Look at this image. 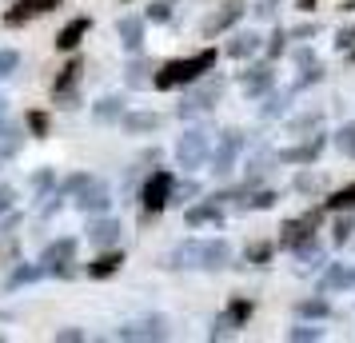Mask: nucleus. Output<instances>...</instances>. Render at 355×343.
I'll list each match as a JSON object with an SVG mask.
<instances>
[{
	"label": "nucleus",
	"instance_id": "5701e85b",
	"mask_svg": "<svg viewBox=\"0 0 355 343\" xmlns=\"http://www.w3.org/2000/svg\"><path fill=\"white\" fill-rule=\"evenodd\" d=\"M124 96H100L96 104H92V120L96 124H120L124 120Z\"/></svg>",
	"mask_w": 355,
	"mask_h": 343
},
{
	"label": "nucleus",
	"instance_id": "aec40b11",
	"mask_svg": "<svg viewBox=\"0 0 355 343\" xmlns=\"http://www.w3.org/2000/svg\"><path fill=\"white\" fill-rule=\"evenodd\" d=\"M120 267H124V252H120V247H104L96 260L88 263V279H108V276H116Z\"/></svg>",
	"mask_w": 355,
	"mask_h": 343
},
{
	"label": "nucleus",
	"instance_id": "1a4fd4ad",
	"mask_svg": "<svg viewBox=\"0 0 355 343\" xmlns=\"http://www.w3.org/2000/svg\"><path fill=\"white\" fill-rule=\"evenodd\" d=\"M252 311H256V304H252L248 295H236V299L224 308V315L216 319V327H211V340H224V335H232V331H240V327L252 319Z\"/></svg>",
	"mask_w": 355,
	"mask_h": 343
},
{
	"label": "nucleus",
	"instance_id": "09e8293b",
	"mask_svg": "<svg viewBox=\"0 0 355 343\" xmlns=\"http://www.w3.org/2000/svg\"><path fill=\"white\" fill-rule=\"evenodd\" d=\"M275 8H279V0H256V8H252V12H256V20H272Z\"/></svg>",
	"mask_w": 355,
	"mask_h": 343
},
{
	"label": "nucleus",
	"instance_id": "6e6d98bb",
	"mask_svg": "<svg viewBox=\"0 0 355 343\" xmlns=\"http://www.w3.org/2000/svg\"><path fill=\"white\" fill-rule=\"evenodd\" d=\"M4 104H8V100H4V96H0V116H4Z\"/></svg>",
	"mask_w": 355,
	"mask_h": 343
},
{
	"label": "nucleus",
	"instance_id": "f704fd0d",
	"mask_svg": "<svg viewBox=\"0 0 355 343\" xmlns=\"http://www.w3.org/2000/svg\"><path fill=\"white\" fill-rule=\"evenodd\" d=\"M288 340H295V343H315V340H323V327H315V324L288 327Z\"/></svg>",
	"mask_w": 355,
	"mask_h": 343
},
{
	"label": "nucleus",
	"instance_id": "9d476101",
	"mask_svg": "<svg viewBox=\"0 0 355 343\" xmlns=\"http://www.w3.org/2000/svg\"><path fill=\"white\" fill-rule=\"evenodd\" d=\"M320 220H323V212H320V208H311V212H307V216H300V220H288V224L279 228V231H284V236H279V244L295 252L300 244H307V240H311V236L320 231Z\"/></svg>",
	"mask_w": 355,
	"mask_h": 343
},
{
	"label": "nucleus",
	"instance_id": "7ed1b4c3",
	"mask_svg": "<svg viewBox=\"0 0 355 343\" xmlns=\"http://www.w3.org/2000/svg\"><path fill=\"white\" fill-rule=\"evenodd\" d=\"M211 160V132L208 128H188L176 140V164L184 172H196Z\"/></svg>",
	"mask_w": 355,
	"mask_h": 343
},
{
	"label": "nucleus",
	"instance_id": "cd10ccee",
	"mask_svg": "<svg viewBox=\"0 0 355 343\" xmlns=\"http://www.w3.org/2000/svg\"><path fill=\"white\" fill-rule=\"evenodd\" d=\"M272 164H275V156H272V148H259L256 156L248 160V188H256L268 172H272Z\"/></svg>",
	"mask_w": 355,
	"mask_h": 343
},
{
	"label": "nucleus",
	"instance_id": "864d4df0",
	"mask_svg": "<svg viewBox=\"0 0 355 343\" xmlns=\"http://www.w3.org/2000/svg\"><path fill=\"white\" fill-rule=\"evenodd\" d=\"M291 36H295V40H304V36H311L315 33V28H311V24H300V28H288Z\"/></svg>",
	"mask_w": 355,
	"mask_h": 343
},
{
	"label": "nucleus",
	"instance_id": "2eb2a0df",
	"mask_svg": "<svg viewBox=\"0 0 355 343\" xmlns=\"http://www.w3.org/2000/svg\"><path fill=\"white\" fill-rule=\"evenodd\" d=\"M243 12H248V8H243L240 0H232V4H224V8H216V12H211V17L204 20V36H208V40H216L220 33L236 28V24L243 20Z\"/></svg>",
	"mask_w": 355,
	"mask_h": 343
},
{
	"label": "nucleus",
	"instance_id": "393cba45",
	"mask_svg": "<svg viewBox=\"0 0 355 343\" xmlns=\"http://www.w3.org/2000/svg\"><path fill=\"white\" fill-rule=\"evenodd\" d=\"M323 144H327V140H323V132H315V136H311L307 144H300V148H284V156H279V160H284V164H311V160H315V156L323 152Z\"/></svg>",
	"mask_w": 355,
	"mask_h": 343
},
{
	"label": "nucleus",
	"instance_id": "ea45409f",
	"mask_svg": "<svg viewBox=\"0 0 355 343\" xmlns=\"http://www.w3.org/2000/svg\"><path fill=\"white\" fill-rule=\"evenodd\" d=\"M336 148L343 156H355V124H343V128L336 132Z\"/></svg>",
	"mask_w": 355,
	"mask_h": 343
},
{
	"label": "nucleus",
	"instance_id": "f3484780",
	"mask_svg": "<svg viewBox=\"0 0 355 343\" xmlns=\"http://www.w3.org/2000/svg\"><path fill=\"white\" fill-rule=\"evenodd\" d=\"M120 220H112V216H92V224H88V244L92 247H116L120 244Z\"/></svg>",
	"mask_w": 355,
	"mask_h": 343
},
{
	"label": "nucleus",
	"instance_id": "f257e3e1",
	"mask_svg": "<svg viewBox=\"0 0 355 343\" xmlns=\"http://www.w3.org/2000/svg\"><path fill=\"white\" fill-rule=\"evenodd\" d=\"M216 60H220V52H216V49H204V52H196V56H184V60H168V64L156 68L152 88L168 92V88H184V84L204 80L211 68H216Z\"/></svg>",
	"mask_w": 355,
	"mask_h": 343
},
{
	"label": "nucleus",
	"instance_id": "9b49d317",
	"mask_svg": "<svg viewBox=\"0 0 355 343\" xmlns=\"http://www.w3.org/2000/svg\"><path fill=\"white\" fill-rule=\"evenodd\" d=\"M76 208H80L88 220H92V216H108L112 212V188L104 180H92L80 196H76Z\"/></svg>",
	"mask_w": 355,
	"mask_h": 343
},
{
	"label": "nucleus",
	"instance_id": "dca6fc26",
	"mask_svg": "<svg viewBox=\"0 0 355 343\" xmlns=\"http://www.w3.org/2000/svg\"><path fill=\"white\" fill-rule=\"evenodd\" d=\"M240 84H243V92L248 96H268L275 88V68L272 64H252V68H243L240 72Z\"/></svg>",
	"mask_w": 355,
	"mask_h": 343
},
{
	"label": "nucleus",
	"instance_id": "de8ad7c7",
	"mask_svg": "<svg viewBox=\"0 0 355 343\" xmlns=\"http://www.w3.org/2000/svg\"><path fill=\"white\" fill-rule=\"evenodd\" d=\"M336 49H339V52H352V49H355V24H352V28H339V33H336Z\"/></svg>",
	"mask_w": 355,
	"mask_h": 343
},
{
	"label": "nucleus",
	"instance_id": "c756f323",
	"mask_svg": "<svg viewBox=\"0 0 355 343\" xmlns=\"http://www.w3.org/2000/svg\"><path fill=\"white\" fill-rule=\"evenodd\" d=\"M96 180V176H88V172H72V176H64V180L56 184V192H60V196L64 200H76L84 192V188H88V184Z\"/></svg>",
	"mask_w": 355,
	"mask_h": 343
},
{
	"label": "nucleus",
	"instance_id": "a878e982",
	"mask_svg": "<svg viewBox=\"0 0 355 343\" xmlns=\"http://www.w3.org/2000/svg\"><path fill=\"white\" fill-rule=\"evenodd\" d=\"M152 76H156V72H152V64H148L144 56L136 52V56L128 60V68H124V80H128V88H148V84H152Z\"/></svg>",
	"mask_w": 355,
	"mask_h": 343
},
{
	"label": "nucleus",
	"instance_id": "c85d7f7f",
	"mask_svg": "<svg viewBox=\"0 0 355 343\" xmlns=\"http://www.w3.org/2000/svg\"><path fill=\"white\" fill-rule=\"evenodd\" d=\"M56 192V168H36L33 172V200H49Z\"/></svg>",
	"mask_w": 355,
	"mask_h": 343
},
{
	"label": "nucleus",
	"instance_id": "ddd939ff",
	"mask_svg": "<svg viewBox=\"0 0 355 343\" xmlns=\"http://www.w3.org/2000/svg\"><path fill=\"white\" fill-rule=\"evenodd\" d=\"M52 8H60V0H17V4L4 12V24H8V28H20V24H28V20L52 12Z\"/></svg>",
	"mask_w": 355,
	"mask_h": 343
},
{
	"label": "nucleus",
	"instance_id": "6e6552de",
	"mask_svg": "<svg viewBox=\"0 0 355 343\" xmlns=\"http://www.w3.org/2000/svg\"><path fill=\"white\" fill-rule=\"evenodd\" d=\"M243 152V132L240 128H227L224 136H220V144H216V152H211V172L224 180V176H232V168H236V160H240Z\"/></svg>",
	"mask_w": 355,
	"mask_h": 343
},
{
	"label": "nucleus",
	"instance_id": "49530a36",
	"mask_svg": "<svg viewBox=\"0 0 355 343\" xmlns=\"http://www.w3.org/2000/svg\"><path fill=\"white\" fill-rule=\"evenodd\" d=\"M52 340H56V343H80V340H88V335H84L80 327H56V335H52Z\"/></svg>",
	"mask_w": 355,
	"mask_h": 343
},
{
	"label": "nucleus",
	"instance_id": "72a5a7b5",
	"mask_svg": "<svg viewBox=\"0 0 355 343\" xmlns=\"http://www.w3.org/2000/svg\"><path fill=\"white\" fill-rule=\"evenodd\" d=\"M24 124H28V132H33L36 140H44V136H49V128H52L49 112H40V108H33V112L24 116Z\"/></svg>",
	"mask_w": 355,
	"mask_h": 343
},
{
	"label": "nucleus",
	"instance_id": "c03bdc74",
	"mask_svg": "<svg viewBox=\"0 0 355 343\" xmlns=\"http://www.w3.org/2000/svg\"><path fill=\"white\" fill-rule=\"evenodd\" d=\"M17 208V188L12 184H0V216H8Z\"/></svg>",
	"mask_w": 355,
	"mask_h": 343
},
{
	"label": "nucleus",
	"instance_id": "412c9836",
	"mask_svg": "<svg viewBox=\"0 0 355 343\" xmlns=\"http://www.w3.org/2000/svg\"><path fill=\"white\" fill-rule=\"evenodd\" d=\"M339 288H355V267L347 263H327V272L320 276V292H339Z\"/></svg>",
	"mask_w": 355,
	"mask_h": 343
},
{
	"label": "nucleus",
	"instance_id": "473e14b6",
	"mask_svg": "<svg viewBox=\"0 0 355 343\" xmlns=\"http://www.w3.org/2000/svg\"><path fill=\"white\" fill-rule=\"evenodd\" d=\"M275 200H279V196L263 188V192H252L248 200H240V208H243V212H268V208H275Z\"/></svg>",
	"mask_w": 355,
	"mask_h": 343
},
{
	"label": "nucleus",
	"instance_id": "603ef678",
	"mask_svg": "<svg viewBox=\"0 0 355 343\" xmlns=\"http://www.w3.org/2000/svg\"><path fill=\"white\" fill-rule=\"evenodd\" d=\"M291 60H295L300 68H307V64H315V52H311V49H295V56H291Z\"/></svg>",
	"mask_w": 355,
	"mask_h": 343
},
{
	"label": "nucleus",
	"instance_id": "bb28decb",
	"mask_svg": "<svg viewBox=\"0 0 355 343\" xmlns=\"http://www.w3.org/2000/svg\"><path fill=\"white\" fill-rule=\"evenodd\" d=\"M44 276H49L44 263H17L12 276H8V288L17 292V288H28V283H36V279H44Z\"/></svg>",
	"mask_w": 355,
	"mask_h": 343
},
{
	"label": "nucleus",
	"instance_id": "79ce46f5",
	"mask_svg": "<svg viewBox=\"0 0 355 343\" xmlns=\"http://www.w3.org/2000/svg\"><path fill=\"white\" fill-rule=\"evenodd\" d=\"M288 40H291V33H284V28H275V33H272V40H268V56H272V60H279V56H284V49H288Z\"/></svg>",
	"mask_w": 355,
	"mask_h": 343
},
{
	"label": "nucleus",
	"instance_id": "7c9ffc66",
	"mask_svg": "<svg viewBox=\"0 0 355 343\" xmlns=\"http://www.w3.org/2000/svg\"><path fill=\"white\" fill-rule=\"evenodd\" d=\"M17 148H20V128L0 116V156L8 160V156H17Z\"/></svg>",
	"mask_w": 355,
	"mask_h": 343
},
{
	"label": "nucleus",
	"instance_id": "39448f33",
	"mask_svg": "<svg viewBox=\"0 0 355 343\" xmlns=\"http://www.w3.org/2000/svg\"><path fill=\"white\" fill-rule=\"evenodd\" d=\"M172 188H176V176L168 168H156L144 180V188H140V208H144V216H160L172 204Z\"/></svg>",
	"mask_w": 355,
	"mask_h": 343
},
{
	"label": "nucleus",
	"instance_id": "58836bf2",
	"mask_svg": "<svg viewBox=\"0 0 355 343\" xmlns=\"http://www.w3.org/2000/svg\"><path fill=\"white\" fill-rule=\"evenodd\" d=\"M327 208H331V212H347V208H355V184L352 188H339L336 196L327 200Z\"/></svg>",
	"mask_w": 355,
	"mask_h": 343
},
{
	"label": "nucleus",
	"instance_id": "8fccbe9b",
	"mask_svg": "<svg viewBox=\"0 0 355 343\" xmlns=\"http://www.w3.org/2000/svg\"><path fill=\"white\" fill-rule=\"evenodd\" d=\"M311 124H320V112H307V116H300V120H291V132H304V128H311Z\"/></svg>",
	"mask_w": 355,
	"mask_h": 343
},
{
	"label": "nucleus",
	"instance_id": "c9c22d12",
	"mask_svg": "<svg viewBox=\"0 0 355 343\" xmlns=\"http://www.w3.org/2000/svg\"><path fill=\"white\" fill-rule=\"evenodd\" d=\"M200 192H204V188H200L196 180H184V184H176V188H172V204H192Z\"/></svg>",
	"mask_w": 355,
	"mask_h": 343
},
{
	"label": "nucleus",
	"instance_id": "4be33fe9",
	"mask_svg": "<svg viewBox=\"0 0 355 343\" xmlns=\"http://www.w3.org/2000/svg\"><path fill=\"white\" fill-rule=\"evenodd\" d=\"M124 132L128 136H148V132H160V124H164V116L160 112H124Z\"/></svg>",
	"mask_w": 355,
	"mask_h": 343
},
{
	"label": "nucleus",
	"instance_id": "37998d69",
	"mask_svg": "<svg viewBox=\"0 0 355 343\" xmlns=\"http://www.w3.org/2000/svg\"><path fill=\"white\" fill-rule=\"evenodd\" d=\"M272 252H275L272 244H252L248 252H243V256H248V263H259V267H263V263L272 260Z\"/></svg>",
	"mask_w": 355,
	"mask_h": 343
},
{
	"label": "nucleus",
	"instance_id": "4d7b16f0",
	"mask_svg": "<svg viewBox=\"0 0 355 343\" xmlns=\"http://www.w3.org/2000/svg\"><path fill=\"white\" fill-rule=\"evenodd\" d=\"M352 56H355V49H352Z\"/></svg>",
	"mask_w": 355,
	"mask_h": 343
},
{
	"label": "nucleus",
	"instance_id": "a211bd4d",
	"mask_svg": "<svg viewBox=\"0 0 355 343\" xmlns=\"http://www.w3.org/2000/svg\"><path fill=\"white\" fill-rule=\"evenodd\" d=\"M116 36H120L124 52L136 56V52L144 49V17H120L116 20Z\"/></svg>",
	"mask_w": 355,
	"mask_h": 343
},
{
	"label": "nucleus",
	"instance_id": "13d9d810",
	"mask_svg": "<svg viewBox=\"0 0 355 343\" xmlns=\"http://www.w3.org/2000/svg\"><path fill=\"white\" fill-rule=\"evenodd\" d=\"M0 236H4V231H0Z\"/></svg>",
	"mask_w": 355,
	"mask_h": 343
},
{
	"label": "nucleus",
	"instance_id": "4c0bfd02",
	"mask_svg": "<svg viewBox=\"0 0 355 343\" xmlns=\"http://www.w3.org/2000/svg\"><path fill=\"white\" fill-rule=\"evenodd\" d=\"M291 104V92L284 96V92H268V104H263V120H275V116L284 112Z\"/></svg>",
	"mask_w": 355,
	"mask_h": 343
},
{
	"label": "nucleus",
	"instance_id": "0eeeda50",
	"mask_svg": "<svg viewBox=\"0 0 355 343\" xmlns=\"http://www.w3.org/2000/svg\"><path fill=\"white\" fill-rule=\"evenodd\" d=\"M80 72H84V60L80 56H72L64 68H60V76L52 80V104L56 108H64V112H72L76 104H80V96H76V84H80Z\"/></svg>",
	"mask_w": 355,
	"mask_h": 343
},
{
	"label": "nucleus",
	"instance_id": "4468645a",
	"mask_svg": "<svg viewBox=\"0 0 355 343\" xmlns=\"http://www.w3.org/2000/svg\"><path fill=\"white\" fill-rule=\"evenodd\" d=\"M116 340H168V319L164 315H148V319L124 324L116 331Z\"/></svg>",
	"mask_w": 355,
	"mask_h": 343
},
{
	"label": "nucleus",
	"instance_id": "f8f14e48",
	"mask_svg": "<svg viewBox=\"0 0 355 343\" xmlns=\"http://www.w3.org/2000/svg\"><path fill=\"white\" fill-rule=\"evenodd\" d=\"M184 224H188V228H220V224H224V204H220V200H200V204H188Z\"/></svg>",
	"mask_w": 355,
	"mask_h": 343
},
{
	"label": "nucleus",
	"instance_id": "a19ab883",
	"mask_svg": "<svg viewBox=\"0 0 355 343\" xmlns=\"http://www.w3.org/2000/svg\"><path fill=\"white\" fill-rule=\"evenodd\" d=\"M144 20H152V24H168V20H172V4H168V0H156V4H148Z\"/></svg>",
	"mask_w": 355,
	"mask_h": 343
},
{
	"label": "nucleus",
	"instance_id": "5fc2aeb1",
	"mask_svg": "<svg viewBox=\"0 0 355 343\" xmlns=\"http://www.w3.org/2000/svg\"><path fill=\"white\" fill-rule=\"evenodd\" d=\"M311 4H315V0H300V8H311Z\"/></svg>",
	"mask_w": 355,
	"mask_h": 343
},
{
	"label": "nucleus",
	"instance_id": "6ab92c4d",
	"mask_svg": "<svg viewBox=\"0 0 355 343\" xmlns=\"http://www.w3.org/2000/svg\"><path fill=\"white\" fill-rule=\"evenodd\" d=\"M88 28H92V17H72L64 28L56 33V49L60 52H76L80 49V40L88 36Z\"/></svg>",
	"mask_w": 355,
	"mask_h": 343
},
{
	"label": "nucleus",
	"instance_id": "a18cd8bd",
	"mask_svg": "<svg viewBox=\"0 0 355 343\" xmlns=\"http://www.w3.org/2000/svg\"><path fill=\"white\" fill-rule=\"evenodd\" d=\"M352 236H355V216H343L336 224V244H347Z\"/></svg>",
	"mask_w": 355,
	"mask_h": 343
},
{
	"label": "nucleus",
	"instance_id": "b1692460",
	"mask_svg": "<svg viewBox=\"0 0 355 343\" xmlns=\"http://www.w3.org/2000/svg\"><path fill=\"white\" fill-rule=\"evenodd\" d=\"M259 49H263L259 33H236V36H232V40L224 44V52L232 56V60H248V56H256Z\"/></svg>",
	"mask_w": 355,
	"mask_h": 343
},
{
	"label": "nucleus",
	"instance_id": "f03ea898",
	"mask_svg": "<svg viewBox=\"0 0 355 343\" xmlns=\"http://www.w3.org/2000/svg\"><path fill=\"white\" fill-rule=\"evenodd\" d=\"M232 263V247L224 240H184L172 247L168 267H204V272H224Z\"/></svg>",
	"mask_w": 355,
	"mask_h": 343
},
{
	"label": "nucleus",
	"instance_id": "2f4dec72",
	"mask_svg": "<svg viewBox=\"0 0 355 343\" xmlns=\"http://www.w3.org/2000/svg\"><path fill=\"white\" fill-rule=\"evenodd\" d=\"M327 311H331V304L323 299V292L315 295V299H300V304H295V315H300V319H323Z\"/></svg>",
	"mask_w": 355,
	"mask_h": 343
},
{
	"label": "nucleus",
	"instance_id": "e433bc0d",
	"mask_svg": "<svg viewBox=\"0 0 355 343\" xmlns=\"http://www.w3.org/2000/svg\"><path fill=\"white\" fill-rule=\"evenodd\" d=\"M17 68H20V52L17 49H0V80L17 76Z\"/></svg>",
	"mask_w": 355,
	"mask_h": 343
},
{
	"label": "nucleus",
	"instance_id": "20e7f679",
	"mask_svg": "<svg viewBox=\"0 0 355 343\" xmlns=\"http://www.w3.org/2000/svg\"><path fill=\"white\" fill-rule=\"evenodd\" d=\"M220 96H224V80H220V76H211V80H196L192 92L180 100L176 116H180V120L204 116V112H211V108H216V100H220Z\"/></svg>",
	"mask_w": 355,
	"mask_h": 343
},
{
	"label": "nucleus",
	"instance_id": "3c124183",
	"mask_svg": "<svg viewBox=\"0 0 355 343\" xmlns=\"http://www.w3.org/2000/svg\"><path fill=\"white\" fill-rule=\"evenodd\" d=\"M311 188H315V176L311 172H300L295 176V192H311Z\"/></svg>",
	"mask_w": 355,
	"mask_h": 343
},
{
	"label": "nucleus",
	"instance_id": "423d86ee",
	"mask_svg": "<svg viewBox=\"0 0 355 343\" xmlns=\"http://www.w3.org/2000/svg\"><path fill=\"white\" fill-rule=\"evenodd\" d=\"M40 263L49 267V276H60V279H72L76 276V240L72 236H60V240H52L44 252H40Z\"/></svg>",
	"mask_w": 355,
	"mask_h": 343
}]
</instances>
